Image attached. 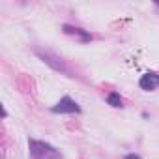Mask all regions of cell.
Here are the masks:
<instances>
[{
	"label": "cell",
	"instance_id": "277c9868",
	"mask_svg": "<svg viewBox=\"0 0 159 159\" xmlns=\"http://www.w3.org/2000/svg\"><path fill=\"white\" fill-rule=\"evenodd\" d=\"M64 32H66V34H73V36H81L84 41L90 39V34H88V32H84L83 28H77V26H69V25H66V26H64Z\"/></svg>",
	"mask_w": 159,
	"mask_h": 159
},
{
	"label": "cell",
	"instance_id": "6da1fadb",
	"mask_svg": "<svg viewBox=\"0 0 159 159\" xmlns=\"http://www.w3.org/2000/svg\"><path fill=\"white\" fill-rule=\"evenodd\" d=\"M28 148H30V155L34 159H62V155L58 153V150H54L51 144L43 142V140H28Z\"/></svg>",
	"mask_w": 159,
	"mask_h": 159
},
{
	"label": "cell",
	"instance_id": "3957f363",
	"mask_svg": "<svg viewBox=\"0 0 159 159\" xmlns=\"http://www.w3.org/2000/svg\"><path fill=\"white\" fill-rule=\"evenodd\" d=\"M139 84H140V88H142V90H146V92L155 90V88L159 86V75H157V73H153V71H148V73H144V75L140 77Z\"/></svg>",
	"mask_w": 159,
	"mask_h": 159
},
{
	"label": "cell",
	"instance_id": "8992f818",
	"mask_svg": "<svg viewBox=\"0 0 159 159\" xmlns=\"http://www.w3.org/2000/svg\"><path fill=\"white\" fill-rule=\"evenodd\" d=\"M124 159H140V157H139L137 153H129V155H125Z\"/></svg>",
	"mask_w": 159,
	"mask_h": 159
},
{
	"label": "cell",
	"instance_id": "7a4b0ae2",
	"mask_svg": "<svg viewBox=\"0 0 159 159\" xmlns=\"http://www.w3.org/2000/svg\"><path fill=\"white\" fill-rule=\"evenodd\" d=\"M51 111H52L54 114H66V112H71V114L77 112V114H79V112H81V107H79L69 96H66V98H62Z\"/></svg>",
	"mask_w": 159,
	"mask_h": 159
},
{
	"label": "cell",
	"instance_id": "5b68a950",
	"mask_svg": "<svg viewBox=\"0 0 159 159\" xmlns=\"http://www.w3.org/2000/svg\"><path fill=\"white\" fill-rule=\"evenodd\" d=\"M107 103H109L111 107H122V98H120V94H116V92L109 94V96H107Z\"/></svg>",
	"mask_w": 159,
	"mask_h": 159
}]
</instances>
